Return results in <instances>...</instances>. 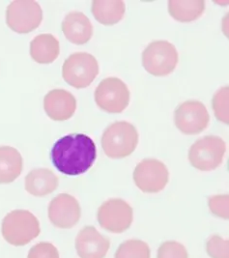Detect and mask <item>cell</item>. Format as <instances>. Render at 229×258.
<instances>
[{"label":"cell","mask_w":229,"mask_h":258,"mask_svg":"<svg viewBox=\"0 0 229 258\" xmlns=\"http://www.w3.org/2000/svg\"><path fill=\"white\" fill-rule=\"evenodd\" d=\"M186 247L175 241H167L161 244L158 250V258H188Z\"/></svg>","instance_id":"24"},{"label":"cell","mask_w":229,"mask_h":258,"mask_svg":"<svg viewBox=\"0 0 229 258\" xmlns=\"http://www.w3.org/2000/svg\"><path fill=\"white\" fill-rule=\"evenodd\" d=\"M95 101L100 108L109 113H121L130 102V90L117 78H107L100 82L95 91Z\"/></svg>","instance_id":"8"},{"label":"cell","mask_w":229,"mask_h":258,"mask_svg":"<svg viewBox=\"0 0 229 258\" xmlns=\"http://www.w3.org/2000/svg\"><path fill=\"white\" fill-rule=\"evenodd\" d=\"M97 156L96 145L90 137L72 134L58 140L50 152V158L58 171L76 176L91 168Z\"/></svg>","instance_id":"1"},{"label":"cell","mask_w":229,"mask_h":258,"mask_svg":"<svg viewBox=\"0 0 229 258\" xmlns=\"http://www.w3.org/2000/svg\"><path fill=\"white\" fill-rule=\"evenodd\" d=\"M44 107L50 119L65 121L74 115L77 108V100L67 90L54 89L46 95Z\"/></svg>","instance_id":"14"},{"label":"cell","mask_w":229,"mask_h":258,"mask_svg":"<svg viewBox=\"0 0 229 258\" xmlns=\"http://www.w3.org/2000/svg\"><path fill=\"white\" fill-rule=\"evenodd\" d=\"M58 177L47 168L31 170L25 177V189L34 197H45L58 187Z\"/></svg>","instance_id":"16"},{"label":"cell","mask_w":229,"mask_h":258,"mask_svg":"<svg viewBox=\"0 0 229 258\" xmlns=\"http://www.w3.org/2000/svg\"><path fill=\"white\" fill-rule=\"evenodd\" d=\"M23 158L11 146L0 147V184H9L21 175Z\"/></svg>","instance_id":"17"},{"label":"cell","mask_w":229,"mask_h":258,"mask_svg":"<svg viewBox=\"0 0 229 258\" xmlns=\"http://www.w3.org/2000/svg\"><path fill=\"white\" fill-rule=\"evenodd\" d=\"M210 115L206 106L198 101H187L174 112V122L185 135H197L206 129Z\"/></svg>","instance_id":"11"},{"label":"cell","mask_w":229,"mask_h":258,"mask_svg":"<svg viewBox=\"0 0 229 258\" xmlns=\"http://www.w3.org/2000/svg\"><path fill=\"white\" fill-rule=\"evenodd\" d=\"M109 246V240L93 226L82 228L76 238V248L80 258H104Z\"/></svg>","instance_id":"13"},{"label":"cell","mask_w":229,"mask_h":258,"mask_svg":"<svg viewBox=\"0 0 229 258\" xmlns=\"http://www.w3.org/2000/svg\"><path fill=\"white\" fill-rule=\"evenodd\" d=\"M207 252L212 258H229L228 240L214 235L207 242Z\"/></svg>","instance_id":"23"},{"label":"cell","mask_w":229,"mask_h":258,"mask_svg":"<svg viewBox=\"0 0 229 258\" xmlns=\"http://www.w3.org/2000/svg\"><path fill=\"white\" fill-rule=\"evenodd\" d=\"M98 222L109 232L122 233L133 223V208L125 200H107L98 210Z\"/></svg>","instance_id":"9"},{"label":"cell","mask_w":229,"mask_h":258,"mask_svg":"<svg viewBox=\"0 0 229 258\" xmlns=\"http://www.w3.org/2000/svg\"><path fill=\"white\" fill-rule=\"evenodd\" d=\"M125 3L122 0H95L92 2V14L97 22L103 25L119 23L125 15Z\"/></svg>","instance_id":"19"},{"label":"cell","mask_w":229,"mask_h":258,"mask_svg":"<svg viewBox=\"0 0 229 258\" xmlns=\"http://www.w3.org/2000/svg\"><path fill=\"white\" fill-rule=\"evenodd\" d=\"M40 223L32 213L15 210L9 213L2 222V235L13 246H24L40 234Z\"/></svg>","instance_id":"3"},{"label":"cell","mask_w":229,"mask_h":258,"mask_svg":"<svg viewBox=\"0 0 229 258\" xmlns=\"http://www.w3.org/2000/svg\"><path fill=\"white\" fill-rule=\"evenodd\" d=\"M59 52V42L51 34L36 36L30 43V55L37 63H52L58 58Z\"/></svg>","instance_id":"18"},{"label":"cell","mask_w":229,"mask_h":258,"mask_svg":"<svg viewBox=\"0 0 229 258\" xmlns=\"http://www.w3.org/2000/svg\"><path fill=\"white\" fill-rule=\"evenodd\" d=\"M228 87H222L213 98V108L219 121L228 124Z\"/></svg>","instance_id":"22"},{"label":"cell","mask_w":229,"mask_h":258,"mask_svg":"<svg viewBox=\"0 0 229 258\" xmlns=\"http://www.w3.org/2000/svg\"><path fill=\"white\" fill-rule=\"evenodd\" d=\"M115 258H150L149 246L140 240H129L118 247Z\"/></svg>","instance_id":"21"},{"label":"cell","mask_w":229,"mask_h":258,"mask_svg":"<svg viewBox=\"0 0 229 258\" xmlns=\"http://www.w3.org/2000/svg\"><path fill=\"white\" fill-rule=\"evenodd\" d=\"M169 173L165 164L156 159H145L137 165L134 180L143 192L156 194L168 183Z\"/></svg>","instance_id":"10"},{"label":"cell","mask_w":229,"mask_h":258,"mask_svg":"<svg viewBox=\"0 0 229 258\" xmlns=\"http://www.w3.org/2000/svg\"><path fill=\"white\" fill-rule=\"evenodd\" d=\"M138 144V130L125 121L115 122L107 127L102 137L103 152L111 159L126 158L136 150Z\"/></svg>","instance_id":"2"},{"label":"cell","mask_w":229,"mask_h":258,"mask_svg":"<svg viewBox=\"0 0 229 258\" xmlns=\"http://www.w3.org/2000/svg\"><path fill=\"white\" fill-rule=\"evenodd\" d=\"M228 196H216L209 199V208L211 212L219 218L228 220Z\"/></svg>","instance_id":"25"},{"label":"cell","mask_w":229,"mask_h":258,"mask_svg":"<svg viewBox=\"0 0 229 258\" xmlns=\"http://www.w3.org/2000/svg\"><path fill=\"white\" fill-rule=\"evenodd\" d=\"M27 258H59V253L52 244L43 242L31 247Z\"/></svg>","instance_id":"26"},{"label":"cell","mask_w":229,"mask_h":258,"mask_svg":"<svg viewBox=\"0 0 229 258\" xmlns=\"http://www.w3.org/2000/svg\"><path fill=\"white\" fill-rule=\"evenodd\" d=\"M205 10L203 0H170L168 11L172 18L181 23H190L197 20Z\"/></svg>","instance_id":"20"},{"label":"cell","mask_w":229,"mask_h":258,"mask_svg":"<svg viewBox=\"0 0 229 258\" xmlns=\"http://www.w3.org/2000/svg\"><path fill=\"white\" fill-rule=\"evenodd\" d=\"M80 215L79 201L68 194L58 195L48 206V218L58 228H72L79 223Z\"/></svg>","instance_id":"12"},{"label":"cell","mask_w":229,"mask_h":258,"mask_svg":"<svg viewBox=\"0 0 229 258\" xmlns=\"http://www.w3.org/2000/svg\"><path fill=\"white\" fill-rule=\"evenodd\" d=\"M142 64L145 70L156 77L171 74L178 64L176 47L167 41H155L142 53Z\"/></svg>","instance_id":"6"},{"label":"cell","mask_w":229,"mask_h":258,"mask_svg":"<svg viewBox=\"0 0 229 258\" xmlns=\"http://www.w3.org/2000/svg\"><path fill=\"white\" fill-rule=\"evenodd\" d=\"M62 30L65 37L75 45L86 44L93 35L91 22L81 12L69 13L62 23Z\"/></svg>","instance_id":"15"},{"label":"cell","mask_w":229,"mask_h":258,"mask_svg":"<svg viewBox=\"0 0 229 258\" xmlns=\"http://www.w3.org/2000/svg\"><path fill=\"white\" fill-rule=\"evenodd\" d=\"M43 11L32 0H16L7 8L6 23L13 31L26 34L32 32L42 23Z\"/></svg>","instance_id":"7"},{"label":"cell","mask_w":229,"mask_h":258,"mask_svg":"<svg viewBox=\"0 0 229 258\" xmlns=\"http://www.w3.org/2000/svg\"><path fill=\"white\" fill-rule=\"evenodd\" d=\"M226 151L225 142L216 136H207L195 141L189 151L192 165L202 171H211L221 164Z\"/></svg>","instance_id":"5"},{"label":"cell","mask_w":229,"mask_h":258,"mask_svg":"<svg viewBox=\"0 0 229 258\" xmlns=\"http://www.w3.org/2000/svg\"><path fill=\"white\" fill-rule=\"evenodd\" d=\"M98 74L99 64L97 59L86 52H76L70 55L62 67L64 81L78 89L88 87Z\"/></svg>","instance_id":"4"}]
</instances>
